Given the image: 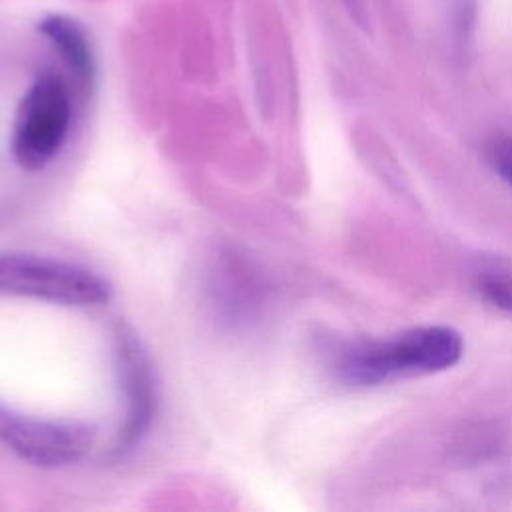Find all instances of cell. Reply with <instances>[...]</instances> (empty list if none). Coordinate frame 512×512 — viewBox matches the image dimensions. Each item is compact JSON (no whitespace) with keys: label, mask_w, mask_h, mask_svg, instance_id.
Wrapping results in <instances>:
<instances>
[{"label":"cell","mask_w":512,"mask_h":512,"mask_svg":"<svg viewBox=\"0 0 512 512\" xmlns=\"http://www.w3.org/2000/svg\"><path fill=\"white\" fill-rule=\"evenodd\" d=\"M96 430L80 422L34 418L0 408V442L20 460L40 468L80 462L92 448Z\"/></svg>","instance_id":"4"},{"label":"cell","mask_w":512,"mask_h":512,"mask_svg":"<svg viewBox=\"0 0 512 512\" xmlns=\"http://www.w3.org/2000/svg\"><path fill=\"white\" fill-rule=\"evenodd\" d=\"M118 358L126 392V420L116 450L124 452L140 440L150 424L154 412V382L144 352L126 334L120 338Z\"/></svg>","instance_id":"5"},{"label":"cell","mask_w":512,"mask_h":512,"mask_svg":"<svg viewBox=\"0 0 512 512\" xmlns=\"http://www.w3.org/2000/svg\"><path fill=\"white\" fill-rule=\"evenodd\" d=\"M40 32L58 50L70 72L80 82H90L94 76V56L84 30L66 16H48L40 22Z\"/></svg>","instance_id":"6"},{"label":"cell","mask_w":512,"mask_h":512,"mask_svg":"<svg viewBox=\"0 0 512 512\" xmlns=\"http://www.w3.org/2000/svg\"><path fill=\"white\" fill-rule=\"evenodd\" d=\"M72 102L66 82L54 72H42L24 94L12 132V156L30 172L54 160L68 138Z\"/></svg>","instance_id":"3"},{"label":"cell","mask_w":512,"mask_h":512,"mask_svg":"<svg viewBox=\"0 0 512 512\" xmlns=\"http://www.w3.org/2000/svg\"><path fill=\"white\" fill-rule=\"evenodd\" d=\"M478 292L494 306L512 312V280L506 276H482L478 280Z\"/></svg>","instance_id":"7"},{"label":"cell","mask_w":512,"mask_h":512,"mask_svg":"<svg viewBox=\"0 0 512 512\" xmlns=\"http://www.w3.org/2000/svg\"><path fill=\"white\" fill-rule=\"evenodd\" d=\"M494 170L512 186V138H500L490 144L488 152Z\"/></svg>","instance_id":"8"},{"label":"cell","mask_w":512,"mask_h":512,"mask_svg":"<svg viewBox=\"0 0 512 512\" xmlns=\"http://www.w3.org/2000/svg\"><path fill=\"white\" fill-rule=\"evenodd\" d=\"M0 292L66 306H98L112 286L90 268L28 252H0Z\"/></svg>","instance_id":"2"},{"label":"cell","mask_w":512,"mask_h":512,"mask_svg":"<svg viewBox=\"0 0 512 512\" xmlns=\"http://www.w3.org/2000/svg\"><path fill=\"white\" fill-rule=\"evenodd\" d=\"M464 352L462 336L446 326H426L384 342L346 348L336 374L346 384L374 386L398 376L430 374L454 366Z\"/></svg>","instance_id":"1"},{"label":"cell","mask_w":512,"mask_h":512,"mask_svg":"<svg viewBox=\"0 0 512 512\" xmlns=\"http://www.w3.org/2000/svg\"><path fill=\"white\" fill-rule=\"evenodd\" d=\"M344 2L350 8V12H354V16L362 22V4H360V0H344Z\"/></svg>","instance_id":"9"}]
</instances>
